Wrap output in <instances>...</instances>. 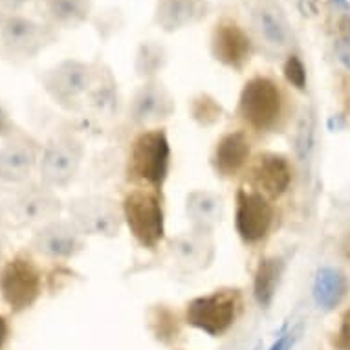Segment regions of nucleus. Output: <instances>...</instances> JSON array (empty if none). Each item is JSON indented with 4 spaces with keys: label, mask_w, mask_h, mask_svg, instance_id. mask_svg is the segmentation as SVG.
I'll list each match as a JSON object with an SVG mask.
<instances>
[{
    "label": "nucleus",
    "mask_w": 350,
    "mask_h": 350,
    "mask_svg": "<svg viewBox=\"0 0 350 350\" xmlns=\"http://www.w3.org/2000/svg\"><path fill=\"white\" fill-rule=\"evenodd\" d=\"M174 252L180 257V260H184L191 266H204L211 258V255H206V252L211 253V242L206 241L204 237H184L172 244Z\"/></svg>",
    "instance_id": "22"
},
{
    "label": "nucleus",
    "mask_w": 350,
    "mask_h": 350,
    "mask_svg": "<svg viewBox=\"0 0 350 350\" xmlns=\"http://www.w3.org/2000/svg\"><path fill=\"white\" fill-rule=\"evenodd\" d=\"M347 255L350 257V239H349V242H347Z\"/></svg>",
    "instance_id": "38"
},
{
    "label": "nucleus",
    "mask_w": 350,
    "mask_h": 350,
    "mask_svg": "<svg viewBox=\"0 0 350 350\" xmlns=\"http://www.w3.org/2000/svg\"><path fill=\"white\" fill-rule=\"evenodd\" d=\"M8 336H10V325H8V319L4 316H0V350L4 349V345L8 341Z\"/></svg>",
    "instance_id": "32"
},
{
    "label": "nucleus",
    "mask_w": 350,
    "mask_h": 350,
    "mask_svg": "<svg viewBox=\"0 0 350 350\" xmlns=\"http://www.w3.org/2000/svg\"><path fill=\"white\" fill-rule=\"evenodd\" d=\"M4 6L8 8V10H17V8H21L26 2V0H0Z\"/></svg>",
    "instance_id": "34"
},
{
    "label": "nucleus",
    "mask_w": 350,
    "mask_h": 350,
    "mask_svg": "<svg viewBox=\"0 0 350 350\" xmlns=\"http://www.w3.org/2000/svg\"><path fill=\"white\" fill-rule=\"evenodd\" d=\"M222 200L207 191H196L187 198V215L198 230H209L220 220Z\"/></svg>",
    "instance_id": "19"
},
{
    "label": "nucleus",
    "mask_w": 350,
    "mask_h": 350,
    "mask_svg": "<svg viewBox=\"0 0 350 350\" xmlns=\"http://www.w3.org/2000/svg\"><path fill=\"white\" fill-rule=\"evenodd\" d=\"M339 35H341V40H350V13L345 15L338 24Z\"/></svg>",
    "instance_id": "31"
},
{
    "label": "nucleus",
    "mask_w": 350,
    "mask_h": 350,
    "mask_svg": "<svg viewBox=\"0 0 350 350\" xmlns=\"http://www.w3.org/2000/svg\"><path fill=\"white\" fill-rule=\"evenodd\" d=\"M0 40H2V46L6 48V52H10L12 55L31 57L42 48L44 31L31 18L13 15V17L6 18Z\"/></svg>",
    "instance_id": "14"
},
{
    "label": "nucleus",
    "mask_w": 350,
    "mask_h": 350,
    "mask_svg": "<svg viewBox=\"0 0 350 350\" xmlns=\"http://www.w3.org/2000/svg\"><path fill=\"white\" fill-rule=\"evenodd\" d=\"M48 10L59 23H77L85 17V0H48Z\"/></svg>",
    "instance_id": "25"
},
{
    "label": "nucleus",
    "mask_w": 350,
    "mask_h": 350,
    "mask_svg": "<svg viewBox=\"0 0 350 350\" xmlns=\"http://www.w3.org/2000/svg\"><path fill=\"white\" fill-rule=\"evenodd\" d=\"M171 147L163 131H147L134 139L129 171L134 178L161 187L169 172Z\"/></svg>",
    "instance_id": "5"
},
{
    "label": "nucleus",
    "mask_w": 350,
    "mask_h": 350,
    "mask_svg": "<svg viewBox=\"0 0 350 350\" xmlns=\"http://www.w3.org/2000/svg\"><path fill=\"white\" fill-rule=\"evenodd\" d=\"M191 112H193V118H195L200 125L209 126L220 120L222 109H220V105H218L213 98H209V96H198L196 99H193Z\"/></svg>",
    "instance_id": "26"
},
{
    "label": "nucleus",
    "mask_w": 350,
    "mask_h": 350,
    "mask_svg": "<svg viewBox=\"0 0 350 350\" xmlns=\"http://www.w3.org/2000/svg\"><path fill=\"white\" fill-rule=\"evenodd\" d=\"M4 23H6V18L2 17V13H0V35H2V28H4Z\"/></svg>",
    "instance_id": "37"
},
{
    "label": "nucleus",
    "mask_w": 350,
    "mask_h": 350,
    "mask_svg": "<svg viewBox=\"0 0 350 350\" xmlns=\"http://www.w3.org/2000/svg\"><path fill=\"white\" fill-rule=\"evenodd\" d=\"M37 145L23 134H13L0 149V182L2 184H21L39 165Z\"/></svg>",
    "instance_id": "8"
},
{
    "label": "nucleus",
    "mask_w": 350,
    "mask_h": 350,
    "mask_svg": "<svg viewBox=\"0 0 350 350\" xmlns=\"http://www.w3.org/2000/svg\"><path fill=\"white\" fill-rule=\"evenodd\" d=\"M42 83L46 92L55 99V103L72 107L77 96L85 92L88 86V68L75 61H66L50 70Z\"/></svg>",
    "instance_id": "11"
},
{
    "label": "nucleus",
    "mask_w": 350,
    "mask_h": 350,
    "mask_svg": "<svg viewBox=\"0 0 350 350\" xmlns=\"http://www.w3.org/2000/svg\"><path fill=\"white\" fill-rule=\"evenodd\" d=\"M336 57L341 66L350 72V40H339L336 44Z\"/></svg>",
    "instance_id": "30"
},
{
    "label": "nucleus",
    "mask_w": 350,
    "mask_h": 350,
    "mask_svg": "<svg viewBox=\"0 0 350 350\" xmlns=\"http://www.w3.org/2000/svg\"><path fill=\"white\" fill-rule=\"evenodd\" d=\"M250 160V139L244 133L226 134L213 156V165L222 176H235Z\"/></svg>",
    "instance_id": "16"
},
{
    "label": "nucleus",
    "mask_w": 350,
    "mask_h": 350,
    "mask_svg": "<svg viewBox=\"0 0 350 350\" xmlns=\"http://www.w3.org/2000/svg\"><path fill=\"white\" fill-rule=\"evenodd\" d=\"M123 215L133 237L147 250H154L165 233L161 202L149 189H136L123 200Z\"/></svg>",
    "instance_id": "3"
},
{
    "label": "nucleus",
    "mask_w": 350,
    "mask_h": 350,
    "mask_svg": "<svg viewBox=\"0 0 350 350\" xmlns=\"http://www.w3.org/2000/svg\"><path fill=\"white\" fill-rule=\"evenodd\" d=\"M252 180L258 193L270 198H279L286 193L292 182V167L284 156L275 152L258 154L252 167Z\"/></svg>",
    "instance_id": "12"
},
{
    "label": "nucleus",
    "mask_w": 350,
    "mask_h": 350,
    "mask_svg": "<svg viewBox=\"0 0 350 350\" xmlns=\"http://www.w3.org/2000/svg\"><path fill=\"white\" fill-rule=\"evenodd\" d=\"M42 293V273L35 260L18 253L0 268V295L15 314L31 308Z\"/></svg>",
    "instance_id": "1"
},
{
    "label": "nucleus",
    "mask_w": 350,
    "mask_h": 350,
    "mask_svg": "<svg viewBox=\"0 0 350 350\" xmlns=\"http://www.w3.org/2000/svg\"><path fill=\"white\" fill-rule=\"evenodd\" d=\"M242 120L257 131H270L277 125L282 112V94L270 77H253L241 94Z\"/></svg>",
    "instance_id": "4"
},
{
    "label": "nucleus",
    "mask_w": 350,
    "mask_h": 350,
    "mask_svg": "<svg viewBox=\"0 0 350 350\" xmlns=\"http://www.w3.org/2000/svg\"><path fill=\"white\" fill-rule=\"evenodd\" d=\"M336 347H338L339 350H350V308L343 316L341 327H339V330H338Z\"/></svg>",
    "instance_id": "28"
},
{
    "label": "nucleus",
    "mask_w": 350,
    "mask_h": 350,
    "mask_svg": "<svg viewBox=\"0 0 350 350\" xmlns=\"http://www.w3.org/2000/svg\"><path fill=\"white\" fill-rule=\"evenodd\" d=\"M257 26L260 35L265 37L273 46H286L288 29L282 21L270 10H258L257 12Z\"/></svg>",
    "instance_id": "24"
},
{
    "label": "nucleus",
    "mask_w": 350,
    "mask_h": 350,
    "mask_svg": "<svg viewBox=\"0 0 350 350\" xmlns=\"http://www.w3.org/2000/svg\"><path fill=\"white\" fill-rule=\"evenodd\" d=\"M284 77L293 88L297 90H304L306 88V68H304L303 61L297 57V55H290L284 63Z\"/></svg>",
    "instance_id": "27"
},
{
    "label": "nucleus",
    "mask_w": 350,
    "mask_h": 350,
    "mask_svg": "<svg viewBox=\"0 0 350 350\" xmlns=\"http://www.w3.org/2000/svg\"><path fill=\"white\" fill-rule=\"evenodd\" d=\"M299 6H301V10L304 12V15H306V13L316 12V8H314V0H299Z\"/></svg>",
    "instance_id": "33"
},
{
    "label": "nucleus",
    "mask_w": 350,
    "mask_h": 350,
    "mask_svg": "<svg viewBox=\"0 0 350 350\" xmlns=\"http://www.w3.org/2000/svg\"><path fill=\"white\" fill-rule=\"evenodd\" d=\"M172 110L171 99L167 98L163 90H158L156 86H144L134 99L133 114L136 121H149L165 118Z\"/></svg>",
    "instance_id": "20"
},
{
    "label": "nucleus",
    "mask_w": 350,
    "mask_h": 350,
    "mask_svg": "<svg viewBox=\"0 0 350 350\" xmlns=\"http://www.w3.org/2000/svg\"><path fill=\"white\" fill-rule=\"evenodd\" d=\"M35 252L50 258H70L83 247L81 231L74 222L53 220L42 226L31 239Z\"/></svg>",
    "instance_id": "9"
},
{
    "label": "nucleus",
    "mask_w": 350,
    "mask_h": 350,
    "mask_svg": "<svg viewBox=\"0 0 350 350\" xmlns=\"http://www.w3.org/2000/svg\"><path fill=\"white\" fill-rule=\"evenodd\" d=\"M70 217L81 233H107L118 230V215L101 198H79L70 204Z\"/></svg>",
    "instance_id": "13"
},
{
    "label": "nucleus",
    "mask_w": 350,
    "mask_h": 350,
    "mask_svg": "<svg viewBox=\"0 0 350 350\" xmlns=\"http://www.w3.org/2000/svg\"><path fill=\"white\" fill-rule=\"evenodd\" d=\"M235 228L241 239L255 244L266 239L273 224V209L262 193L239 189L235 196Z\"/></svg>",
    "instance_id": "7"
},
{
    "label": "nucleus",
    "mask_w": 350,
    "mask_h": 350,
    "mask_svg": "<svg viewBox=\"0 0 350 350\" xmlns=\"http://www.w3.org/2000/svg\"><path fill=\"white\" fill-rule=\"evenodd\" d=\"M241 295L237 290H217L193 299L185 310V321L211 338L224 336L237 319Z\"/></svg>",
    "instance_id": "2"
},
{
    "label": "nucleus",
    "mask_w": 350,
    "mask_h": 350,
    "mask_svg": "<svg viewBox=\"0 0 350 350\" xmlns=\"http://www.w3.org/2000/svg\"><path fill=\"white\" fill-rule=\"evenodd\" d=\"M83 158V147L72 136H55L42 150L39 172L48 189L66 187L77 174Z\"/></svg>",
    "instance_id": "6"
},
{
    "label": "nucleus",
    "mask_w": 350,
    "mask_h": 350,
    "mask_svg": "<svg viewBox=\"0 0 350 350\" xmlns=\"http://www.w3.org/2000/svg\"><path fill=\"white\" fill-rule=\"evenodd\" d=\"M347 293H349V279L343 270L334 266H321L316 271L312 295L321 310H336L345 301Z\"/></svg>",
    "instance_id": "15"
},
{
    "label": "nucleus",
    "mask_w": 350,
    "mask_h": 350,
    "mask_svg": "<svg viewBox=\"0 0 350 350\" xmlns=\"http://www.w3.org/2000/svg\"><path fill=\"white\" fill-rule=\"evenodd\" d=\"M281 270V260H277V258H265L258 262L255 279H253V295L262 308H268L275 297Z\"/></svg>",
    "instance_id": "21"
},
{
    "label": "nucleus",
    "mask_w": 350,
    "mask_h": 350,
    "mask_svg": "<svg viewBox=\"0 0 350 350\" xmlns=\"http://www.w3.org/2000/svg\"><path fill=\"white\" fill-rule=\"evenodd\" d=\"M284 345H286V338H281L277 343L271 345L270 350H284Z\"/></svg>",
    "instance_id": "36"
},
{
    "label": "nucleus",
    "mask_w": 350,
    "mask_h": 350,
    "mask_svg": "<svg viewBox=\"0 0 350 350\" xmlns=\"http://www.w3.org/2000/svg\"><path fill=\"white\" fill-rule=\"evenodd\" d=\"M150 330L161 343H172L180 334L178 317L165 306H156L150 310Z\"/></svg>",
    "instance_id": "23"
},
{
    "label": "nucleus",
    "mask_w": 350,
    "mask_h": 350,
    "mask_svg": "<svg viewBox=\"0 0 350 350\" xmlns=\"http://www.w3.org/2000/svg\"><path fill=\"white\" fill-rule=\"evenodd\" d=\"M211 52L218 63L241 70L250 61L252 40L239 24L224 21L215 26L211 37Z\"/></svg>",
    "instance_id": "10"
},
{
    "label": "nucleus",
    "mask_w": 350,
    "mask_h": 350,
    "mask_svg": "<svg viewBox=\"0 0 350 350\" xmlns=\"http://www.w3.org/2000/svg\"><path fill=\"white\" fill-rule=\"evenodd\" d=\"M59 200L50 191H26L13 202V213L23 222H42L59 213Z\"/></svg>",
    "instance_id": "17"
},
{
    "label": "nucleus",
    "mask_w": 350,
    "mask_h": 350,
    "mask_svg": "<svg viewBox=\"0 0 350 350\" xmlns=\"http://www.w3.org/2000/svg\"><path fill=\"white\" fill-rule=\"evenodd\" d=\"M204 12L206 6L202 0H161L158 15L165 29H178L206 15Z\"/></svg>",
    "instance_id": "18"
},
{
    "label": "nucleus",
    "mask_w": 350,
    "mask_h": 350,
    "mask_svg": "<svg viewBox=\"0 0 350 350\" xmlns=\"http://www.w3.org/2000/svg\"><path fill=\"white\" fill-rule=\"evenodd\" d=\"M13 134H15V123L4 109V105L0 103V138H12Z\"/></svg>",
    "instance_id": "29"
},
{
    "label": "nucleus",
    "mask_w": 350,
    "mask_h": 350,
    "mask_svg": "<svg viewBox=\"0 0 350 350\" xmlns=\"http://www.w3.org/2000/svg\"><path fill=\"white\" fill-rule=\"evenodd\" d=\"M330 4L338 8V10H343V12H350V2H349V0H330Z\"/></svg>",
    "instance_id": "35"
}]
</instances>
